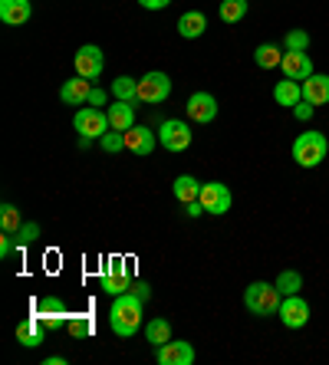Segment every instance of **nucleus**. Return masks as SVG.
<instances>
[{
  "instance_id": "obj_17",
  "label": "nucleus",
  "mask_w": 329,
  "mask_h": 365,
  "mask_svg": "<svg viewBox=\"0 0 329 365\" xmlns=\"http://www.w3.org/2000/svg\"><path fill=\"white\" fill-rule=\"evenodd\" d=\"M303 99L310 102V106H326L329 102V76H323V73H313L310 79H303Z\"/></svg>"
},
{
  "instance_id": "obj_16",
  "label": "nucleus",
  "mask_w": 329,
  "mask_h": 365,
  "mask_svg": "<svg viewBox=\"0 0 329 365\" xmlns=\"http://www.w3.org/2000/svg\"><path fill=\"white\" fill-rule=\"evenodd\" d=\"M89 93H93L89 79L76 76V79H66V83H63L59 99H63V106H83V102H89Z\"/></svg>"
},
{
  "instance_id": "obj_30",
  "label": "nucleus",
  "mask_w": 329,
  "mask_h": 365,
  "mask_svg": "<svg viewBox=\"0 0 329 365\" xmlns=\"http://www.w3.org/2000/svg\"><path fill=\"white\" fill-rule=\"evenodd\" d=\"M277 289L283 293V297H293V293H300V289H303V277H300L296 270H283L277 277Z\"/></svg>"
},
{
  "instance_id": "obj_14",
  "label": "nucleus",
  "mask_w": 329,
  "mask_h": 365,
  "mask_svg": "<svg viewBox=\"0 0 329 365\" xmlns=\"http://www.w3.org/2000/svg\"><path fill=\"white\" fill-rule=\"evenodd\" d=\"M283 76L287 79H296V83H303V79L313 76V60L310 53H283Z\"/></svg>"
},
{
  "instance_id": "obj_20",
  "label": "nucleus",
  "mask_w": 329,
  "mask_h": 365,
  "mask_svg": "<svg viewBox=\"0 0 329 365\" xmlns=\"http://www.w3.org/2000/svg\"><path fill=\"white\" fill-rule=\"evenodd\" d=\"M109 125L116 128V132H128V128L136 125V106L132 102H122L116 99V106H109Z\"/></svg>"
},
{
  "instance_id": "obj_24",
  "label": "nucleus",
  "mask_w": 329,
  "mask_h": 365,
  "mask_svg": "<svg viewBox=\"0 0 329 365\" xmlns=\"http://www.w3.org/2000/svg\"><path fill=\"white\" fill-rule=\"evenodd\" d=\"M66 332L73 339H86L96 332V319L89 313H69V323H66Z\"/></svg>"
},
{
  "instance_id": "obj_33",
  "label": "nucleus",
  "mask_w": 329,
  "mask_h": 365,
  "mask_svg": "<svg viewBox=\"0 0 329 365\" xmlns=\"http://www.w3.org/2000/svg\"><path fill=\"white\" fill-rule=\"evenodd\" d=\"M36 237H40V224H34V221H24V227L17 230V247L34 244Z\"/></svg>"
},
{
  "instance_id": "obj_21",
  "label": "nucleus",
  "mask_w": 329,
  "mask_h": 365,
  "mask_svg": "<svg viewBox=\"0 0 329 365\" xmlns=\"http://www.w3.org/2000/svg\"><path fill=\"white\" fill-rule=\"evenodd\" d=\"M273 99H277V106H290L293 109L296 102H303V86L296 83V79H280L273 86Z\"/></svg>"
},
{
  "instance_id": "obj_15",
  "label": "nucleus",
  "mask_w": 329,
  "mask_h": 365,
  "mask_svg": "<svg viewBox=\"0 0 329 365\" xmlns=\"http://www.w3.org/2000/svg\"><path fill=\"white\" fill-rule=\"evenodd\" d=\"M30 17H34L30 0H0V20L7 26H24Z\"/></svg>"
},
{
  "instance_id": "obj_12",
  "label": "nucleus",
  "mask_w": 329,
  "mask_h": 365,
  "mask_svg": "<svg viewBox=\"0 0 329 365\" xmlns=\"http://www.w3.org/2000/svg\"><path fill=\"white\" fill-rule=\"evenodd\" d=\"M158 145V132H152L148 125H132L126 132V152L138 155V158H148Z\"/></svg>"
},
{
  "instance_id": "obj_28",
  "label": "nucleus",
  "mask_w": 329,
  "mask_h": 365,
  "mask_svg": "<svg viewBox=\"0 0 329 365\" xmlns=\"http://www.w3.org/2000/svg\"><path fill=\"white\" fill-rule=\"evenodd\" d=\"M221 20L224 24H237V20L247 17V0H221Z\"/></svg>"
},
{
  "instance_id": "obj_35",
  "label": "nucleus",
  "mask_w": 329,
  "mask_h": 365,
  "mask_svg": "<svg viewBox=\"0 0 329 365\" xmlns=\"http://www.w3.org/2000/svg\"><path fill=\"white\" fill-rule=\"evenodd\" d=\"M106 99H109V96H106V89H96V86H93V93H89V106H96V109H99V106H106Z\"/></svg>"
},
{
  "instance_id": "obj_25",
  "label": "nucleus",
  "mask_w": 329,
  "mask_h": 365,
  "mask_svg": "<svg viewBox=\"0 0 329 365\" xmlns=\"http://www.w3.org/2000/svg\"><path fill=\"white\" fill-rule=\"evenodd\" d=\"M102 289L109 297H122L132 289V273H102Z\"/></svg>"
},
{
  "instance_id": "obj_10",
  "label": "nucleus",
  "mask_w": 329,
  "mask_h": 365,
  "mask_svg": "<svg viewBox=\"0 0 329 365\" xmlns=\"http://www.w3.org/2000/svg\"><path fill=\"white\" fill-rule=\"evenodd\" d=\"M277 316L283 319V326H287V329H303V326L310 323V303H306L300 293H293V297H283Z\"/></svg>"
},
{
  "instance_id": "obj_26",
  "label": "nucleus",
  "mask_w": 329,
  "mask_h": 365,
  "mask_svg": "<svg viewBox=\"0 0 329 365\" xmlns=\"http://www.w3.org/2000/svg\"><path fill=\"white\" fill-rule=\"evenodd\" d=\"M112 96L122 102H138V79H132V76L112 79Z\"/></svg>"
},
{
  "instance_id": "obj_31",
  "label": "nucleus",
  "mask_w": 329,
  "mask_h": 365,
  "mask_svg": "<svg viewBox=\"0 0 329 365\" xmlns=\"http://www.w3.org/2000/svg\"><path fill=\"white\" fill-rule=\"evenodd\" d=\"M283 46H287V53H310V34L306 30H290L283 36Z\"/></svg>"
},
{
  "instance_id": "obj_11",
  "label": "nucleus",
  "mask_w": 329,
  "mask_h": 365,
  "mask_svg": "<svg viewBox=\"0 0 329 365\" xmlns=\"http://www.w3.org/2000/svg\"><path fill=\"white\" fill-rule=\"evenodd\" d=\"M158 365H191L194 362V346L185 339H168L165 346L155 349Z\"/></svg>"
},
{
  "instance_id": "obj_18",
  "label": "nucleus",
  "mask_w": 329,
  "mask_h": 365,
  "mask_svg": "<svg viewBox=\"0 0 329 365\" xmlns=\"http://www.w3.org/2000/svg\"><path fill=\"white\" fill-rule=\"evenodd\" d=\"M204 30H208V17L201 10H188V14L178 17V34L185 40H198V36H204Z\"/></svg>"
},
{
  "instance_id": "obj_34",
  "label": "nucleus",
  "mask_w": 329,
  "mask_h": 365,
  "mask_svg": "<svg viewBox=\"0 0 329 365\" xmlns=\"http://www.w3.org/2000/svg\"><path fill=\"white\" fill-rule=\"evenodd\" d=\"M313 109H316V106H310V102H296V106H293V115H296V119H300V122H306V119H313Z\"/></svg>"
},
{
  "instance_id": "obj_3",
  "label": "nucleus",
  "mask_w": 329,
  "mask_h": 365,
  "mask_svg": "<svg viewBox=\"0 0 329 365\" xmlns=\"http://www.w3.org/2000/svg\"><path fill=\"white\" fill-rule=\"evenodd\" d=\"M329 155V138L323 132H303V135H296L293 142V162L300 168H316L323 165V158Z\"/></svg>"
},
{
  "instance_id": "obj_8",
  "label": "nucleus",
  "mask_w": 329,
  "mask_h": 365,
  "mask_svg": "<svg viewBox=\"0 0 329 365\" xmlns=\"http://www.w3.org/2000/svg\"><path fill=\"white\" fill-rule=\"evenodd\" d=\"M73 69L83 79H99L102 69H106V56H102V50L96 43H86V46L76 50V56H73Z\"/></svg>"
},
{
  "instance_id": "obj_2",
  "label": "nucleus",
  "mask_w": 329,
  "mask_h": 365,
  "mask_svg": "<svg viewBox=\"0 0 329 365\" xmlns=\"http://www.w3.org/2000/svg\"><path fill=\"white\" fill-rule=\"evenodd\" d=\"M280 303H283V293L277 289V283H250L244 289V306L250 316H277Z\"/></svg>"
},
{
  "instance_id": "obj_23",
  "label": "nucleus",
  "mask_w": 329,
  "mask_h": 365,
  "mask_svg": "<svg viewBox=\"0 0 329 365\" xmlns=\"http://www.w3.org/2000/svg\"><path fill=\"white\" fill-rule=\"evenodd\" d=\"M253 63L260 69H277L283 63V50H280L277 43H260L257 50H253Z\"/></svg>"
},
{
  "instance_id": "obj_4",
  "label": "nucleus",
  "mask_w": 329,
  "mask_h": 365,
  "mask_svg": "<svg viewBox=\"0 0 329 365\" xmlns=\"http://www.w3.org/2000/svg\"><path fill=\"white\" fill-rule=\"evenodd\" d=\"M34 316L46 326V332H56L69 323V309L59 297H40L34 299Z\"/></svg>"
},
{
  "instance_id": "obj_36",
  "label": "nucleus",
  "mask_w": 329,
  "mask_h": 365,
  "mask_svg": "<svg viewBox=\"0 0 329 365\" xmlns=\"http://www.w3.org/2000/svg\"><path fill=\"white\" fill-rule=\"evenodd\" d=\"M138 4H142L145 10H165L171 4V0H138Z\"/></svg>"
},
{
  "instance_id": "obj_27",
  "label": "nucleus",
  "mask_w": 329,
  "mask_h": 365,
  "mask_svg": "<svg viewBox=\"0 0 329 365\" xmlns=\"http://www.w3.org/2000/svg\"><path fill=\"white\" fill-rule=\"evenodd\" d=\"M145 339L152 342V349L165 346V342L171 339V323H168V319H152V323H148V329H145Z\"/></svg>"
},
{
  "instance_id": "obj_7",
  "label": "nucleus",
  "mask_w": 329,
  "mask_h": 365,
  "mask_svg": "<svg viewBox=\"0 0 329 365\" xmlns=\"http://www.w3.org/2000/svg\"><path fill=\"white\" fill-rule=\"evenodd\" d=\"M158 145L168 152H185L191 145V125L185 119H165L158 128Z\"/></svg>"
},
{
  "instance_id": "obj_32",
  "label": "nucleus",
  "mask_w": 329,
  "mask_h": 365,
  "mask_svg": "<svg viewBox=\"0 0 329 365\" xmlns=\"http://www.w3.org/2000/svg\"><path fill=\"white\" fill-rule=\"evenodd\" d=\"M99 148H102V152H109V155L122 152V148H126V132H116V128H109V132L99 138Z\"/></svg>"
},
{
  "instance_id": "obj_5",
  "label": "nucleus",
  "mask_w": 329,
  "mask_h": 365,
  "mask_svg": "<svg viewBox=\"0 0 329 365\" xmlns=\"http://www.w3.org/2000/svg\"><path fill=\"white\" fill-rule=\"evenodd\" d=\"M168 96H171V79L161 69H152V73H145L138 79V102H145V106H158Z\"/></svg>"
},
{
  "instance_id": "obj_1",
  "label": "nucleus",
  "mask_w": 329,
  "mask_h": 365,
  "mask_svg": "<svg viewBox=\"0 0 329 365\" xmlns=\"http://www.w3.org/2000/svg\"><path fill=\"white\" fill-rule=\"evenodd\" d=\"M142 306H145V299L138 297V293H132V289L112 299L109 326L118 339H132L138 332V326H142Z\"/></svg>"
},
{
  "instance_id": "obj_6",
  "label": "nucleus",
  "mask_w": 329,
  "mask_h": 365,
  "mask_svg": "<svg viewBox=\"0 0 329 365\" xmlns=\"http://www.w3.org/2000/svg\"><path fill=\"white\" fill-rule=\"evenodd\" d=\"M73 125H76V132L83 138H102L106 132H109V112L96 109V106H89V109H79L76 115H73Z\"/></svg>"
},
{
  "instance_id": "obj_22",
  "label": "nucleus",
  "mask_w": 329,
  "mask_h": 365,
  "mask_svg": "<svg viewBox=\"0 0 329 365\" xmlns=\"http://www.w3.org/2000/svg\"><path fill=\"white\" fill-rule=\"evenodd\" d=\"M171 191H175V197L181 204H191L201 197V181L194 178V175H178L175 185H171Z\"/></svg>"
},
{
  "instance_id": "obj_38",
  "label": "nucleus",
  "mask_w": 329,
  "mask_h": 365,
  "mask_svg": "<svg viewBox=\"0 0 329 365\" xmlns=\"http://www.w3.org/2000/svg\"><path fill=\"white\" fill-rule=\"evenodd\" d=\"M46 365H66V359H63V356H50V359H46Z\"/></svg>"
},
{
  "instance_id": "obj_9",
  "label": "nucleus",
  "mask_w": 329,
  "mask_h": 365,
  "mask_svg": "<svg viewBox=\"0 0 329 365\" xmlns=\"http://www.w3.org/2000/svg\"><path fill=\"white\" fill-rule=\"evenodd\" d=\"M198 201L204 204V211L208 214H228L231 204H234V195H231L228 185H221V181H208L201 185V197Z\"/></svg>"
},
{
  "instance_id": "obj_13",
  "label": "nucleus",
  "mask_w": 329,
  "mask_h": 365,
  "mask_svg": "<svg viewBox=\"0 0 329 365\" xmlns=\"http://www.w3.org/2000/svg\"><path fill=\"white\" fill-rule=\"evenodd\" d=\"M185 112H188V119H191V122L208 125V122L218 119V99H214L211 93H194L191 99H188Z\"/></svg>"
},
{
  "instance_id": "obj_37",
  "label": "nucleus",
  "mask_w": 329,
  "mask_h": 365,
  "mask_svg": "<svg viewBox=\"0 0 329 365\" xmlns=\"http://www.w3.org/2000/svg\"><path fill=\"white\" fill-rule=\"evenodd\" d=\"M132 293H138L142 299H152V287L148 283H132Z\"/></svg>"
},
{
  "instance_id": "obj_19",
  "label": "nucleus",
  "mask_w": 329,
  "mask_h": 365,
  "mask_svg": "<svg viewBox=\"0 0 329 365\" xmlns=\"http://www.w3.org/2000/svg\"><path fill=\"white\" fill-rule=\"evenodd\" d=\"M43 336H46V326H43L34 313H30V316H26V319H24V323L17 326V342H20V346H26V349L40 346V342H43Z\"/></svg>"
},
{
  "instance_id": "obj_29",
  "label": "nucleus",
  "mask_w": 329,
  "mask_h": 365,
  "mask_svg": "<svg viewBox=\"0 0 329 365\" xmlns=\"http://www.w3.org/2000/svg\"><path fill=\"white\" fill-rule=\"evenodd\" d=\"M0 227L4 230H10V234H17L20 227H24V217H20V207L17 204H4V207H0Z\"/></svg>"
}]
</instances>
